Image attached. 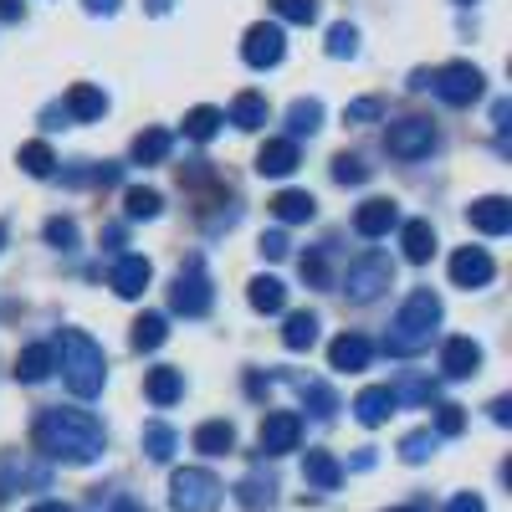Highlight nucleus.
Masks as SVG:
<instances>
[{"label": "nucleus", "instance_id": "2", "mask_svg": "<svg viewBox=\"0 0 512 512\" xmlns=\"http://www.w3.org/2000/svg\"><path fill=\"white\" fill-rule=\"evenodd\" d=\"M52 364L62 369L67 390H72L77 400H93V395H103V379H108V359H103V349H98V344H93V338L82 333V328H62V333H57Z\"/></svg>", "mask_w": 512, "mask_h": 512}, {"label": "nucleus", "instance_id": "41", "mask_svg": "<svg viewBox=\"0 0 512 512\" xmlns=\"http://www.w3.org/2000/svg\"><path fill=\"white\" fill-rule=\"evenodd\" d=\"M390 400H395V405H400V400L425 405V400H436V384H425V379H405V384H395V390H390Z\"/></svg>", "mask_w": 512, "mask_h": 512}, {"label": "nucleus", "instance_id": "10", "mask_svg": "<svg viewBox=\"0 0 512 512\" xmlns=\"http://www.w3.org/2000/svg\"><path fill=\"white\" fill-rule=\"evenodd\" d=\"M262 451L267 456H287V451H297V441H303V415H292V410H272L267 420H262Z\"/></svg>", "mask_w": 512, "mask_h": 512}, {"label": "nucleus", "instance_id": "51", "mask_svg": "<svg viewBox=\"0 0 512 512\" xmlns=\"http://www.w3.org/2000/svg\"><path fill=\"white\" fill-rule=\"evenodd\" d=\"M0 21H21V0H0Z\"/></svg>", "mask_w": 512, "mask_h": 512}, {"label": "nucleus", "instance_id": "25", "mask_svg": "<svg viewBox=\"0 0 512 512\" xmlns=\"http://www.w3.org/2000/svg\"><path fill=\"white\" fill-rule=\"evenodd\" d=\"M231 446H236V431L226 420H205L195 431V451H205V456H226Z\"/></svg>", "mask_w": 512, "mask_h": 512}, {"label": "nucleus", "instance_id": "45", "mask_svg": "<svg viewBox=\"0 0 512 512\" xmlns=\"http://www.w3.org/2000/svg\"><path fill=\"white\" fill-rule=\"evenodd\" d=\"M436 431H441V436H461V431H466V415H461V405H441V415H436Z\"/></svg>", "mask_w": 512, "mask_h": 512}, {"label": "nucleus", "instance_id": "8", "mask_svg": "<svg viewBox=\"0 0 512 512\" xmlns=\"http://www.w3.org/2000/svg\"><path fill=\"white\" fill-rule=\"evenodd\" d=\"M384 149H390L395 159H425L436 149V128L431 118H400L390 123V134H384Z\"/></svg>", "mask_w": 512, "mask_h": 512}, {"label": "nucleus", "instance_id": "54", "mask_svg": "<svg viewBox=\"0 0 512 512\" xmlns=\"http://www.w3.org/2000/svg\"><path fill=\"white\" fill-rule=\"evenodd\" d=\"M31 512H72V507H62V502H36Z\"/></svg>", "mask_w": 512, "mask_h": 512}, {"label": "nucleus", "instance_id": "53", "mask_svg": "<svg viewBox=\"0 0 512 512\" xmlns=\"http://www.w3.org/2000/svg\"><path fill=\"white\" fill-rule=\"evenodd\" d=\"M108 512H144V507H134V502H123V497H113V502H108Z\"/></svg>", "mask_w": 512, "mask_h": 512}, {"label": "nucleus", "instance_id": "55", "mask_svg": "<svg viewBox=\"0 0 512 512\" xmlns=\"http://www.w3.org/2000/svg\"><path fill=\"white\" fill-rule=\"evenodd\" d=\"M149 11H154V16H164V11H169V0H149Z\"/></svg>", "mask_w": 512, "mask_h": 512}, {"label": "nucleus", "instance_id": "57", "mask_svg": "<svg viewBox=\"0 0 512 512\" xmlns=\"http://www.w3.org/2000/svg\"><path fill=\"white\" fill-rule=\"evenodd\" d=\"M0 246H6V226H0Z\"/></svg>", "mask_w": 512, "mask_h": 512}, {"label": "nucleus", "instance_id": "14", "mask_svg": "<svg viewBox=\"0 0 512 512\" xmlns=\"http://www.w3.org/2000/svg\"><path fill=\"white\" fill-rule=\"evenodd\" d=\"M297 169V144L292 139H267L262 154H256V175H267V180H282Z\"/></svg>", "mask_w": 512, "mask_h": 512}, {"label": "nucleus", "instance_id": "49", "mask_svg": "<svg viewBox=\"0 0 512 512\" xmlns=\"http://www.w3.org/2000/svg\"><path fill=\"white\" fill-rule=\"evenodd\" d=\"M446 512H487V507H482V497L461 492V497H451V502H446Z\"/></svg>", "mask_w": 512, "mask_h": 512}, {"label": "nucleus", "instance_id": "36", "mask_svg": "<svg viewBox=\"0 0 512 512\" xmlns=\"http://www.w3.org/2000/svg\"><path fill=\"white\" fill-rule=\"evenodd\" d=\"M175 431H169V425H144V451L154 456V461H169V456H175Z\"/></svg>", "mask_w": 512, "mask_h": 512}, {"label": "nucleus", "instance_id": "17", "mask_svg": "<svg viewBox=\"0 0 512 512\" xmlns=\"http://www.w3.org/2000/svg\"><path fill=\"white\" fill-rule=\"evenodd\" d=\"M369 354H374V349H369V338H359V333H338V338H333V349H328V364L354 374V369L369 364Z\"/></svg>", "mask_w": 512, "mask_h": 512}, {"label": "nucleus", "instance_id": "23", "mask_svg": "<svg viewBox=\"0 0 512 512\" xmlns=\"http://www.w3.org/2000/svg\"><path fill=\"white\" fill-rule=\"evenodd\" d=\"M52 369H57V364H52V349H47V344H31V349L16 354V379H21V384H41Z\"/></svg>", "mask_w": 512, "mask_h": 512}, {"label": "nucleus", "instance_id": "13", "mask_svg": "<svg viewBox=\"0 0 512 512\" xmlns=\"http://www.w3.org/2000/svg\"><path fill=\"white\" fill-rule=\"evenodd\" d=\"M395 226H400V205H395V200H364L359 216H354V231L369 236V241H374V236H390Z\"/></svg>", "mask_w": 512, "mask_h": 512}, {"label": "nucleus", "instance_id": "29", "mask_svg": "<svg viewBox=\"0 0 512 512\" xmlns=\"http://www.w3.org/2000/svg\"><path fill=\"white\" fill-rule=\"evenodd\" d=\"M226 123H236V128H246V134H256V128L267 123V103L256 98V93H241L236 103H231V118Z\"/></svg>", "mask_w": 512, "mask_h": 512}, {"label": "nucleus", "instance_id": "28", "mask_svg": "<svg viewBox=\"0 0 512 512\" xmlns=\"http://www.w3.org/2000/svg\"><path fill=\"white\" fill-rule=\"evenodd\" d=\"M318 123H323V103H318V98H297V103L287 108V128H292V139L318 134Z\"/></svg>", "mask_w": 512, "mask_h": 512}, {"label": "nucleus", "instance_id": "19", "mask_svg": "<svg viewBox=\"0 0 512 512\" xmlns=\"http://www.w3.org/2000/svg\"><path fill=\"white\" fill-rule=\"evenodd\" d=\"M303 482H308L313 492H333L338 482H344V466H338L328 451H308V461H303Z\"/></svg>", "mask_w": 512, "mask_h": 512}, {"label": "nucleus", "instance_id": "46", "mask_svg": "<svg viewBox=\"0 0 512 512\" xmlns=\"http://www.w3.org/2000/svg\"><path fill=\"white\" fill-rule=\"evenodd\" d=\"M303 277H308L313 287H323V282H328V262H323V251H308V256H303Z\"/></svg>", "mask_w": 512, "mask_h": 512}, {"label": "nucleus", "instance_id": "32", "mask_svg": "<svg viewBox=\"0 0 512 512\" xmlns=\"http://www.w3.org/2000/svg\"><path fill=\"white\" fill-rule=\"evenodd\" d=\"M159 190H144V185H134V190H128L123 195V210H128V221H154L159 216Z\"/></svg>", "mask_w": 512, "mask_h": 512}, {"label": "nucleus", "instance_id": "38", "mask_svg": "<svg viewBox=\"0 0 512 512\" xmlns=\"http://www.w3.org/2000/svg\"><path fill=\"white\" fill-rule=\"evenodd\" d=\"M333 180H338V185H364V180H369V164H364L359 154H338V159H333Z\"/></svg>", "mask_w": 512, "mask_h": 512}, {"label": "nucleus", "instance_id": "47", "mask_svg": "<svg viewBox=\"0 0 512 512\" xmlns=\"http://www.w3.org/2000/svg\"><path fill=\"white\" fill-rule=\"evenodd\" d=\"M344 118H349V123H364V118H379V98H359V103H349V108H344Z\"/></svg>", "mask_w": 512, "mask_h": 512}, {"label": "nucleus", "instance_id": "22", "mask_svg": "<svg viewBox=\"0 0 512 512\" xmlns=\"http://www.w3.org/2000/svg\"><path fill=\"white\" fill-rule=\"evenodd\" d=\"M313 210H318V200H313L308 190H282V195L272 200V216H277V221H287V226L313 221Z\"/></svg>", "mask_w": 512, "mask_h": 512}, {"label": "nucleus", "instance_id": "16", "mask_svg": "<svg viewBox=\"0 0 512 512\" xmlns=\"http://www.w3.org/2000/svg\"><path fill=\"white\" fill-rule=\"evenodd\" d=\"M67 113H72L77 123H93V118H103V113H108L103 88H93V82H72V88H67Z\"/></svg>", "mask_w": 512, "mask_h": 512}, {"label": "nucleus", "instance_id": "44", "mask_svg": "<svg viewBox=\"0 0 512 512\" xmlns=\"http://www.w3.org/2000/svg\"><path fill=\"white\" fill-rule=\"evenodd\" d=\"M303 400H308V405H313V415H323V420L338 410V400L323 390V384H303Z\"/></svg>", "mask_w": 512, "mask_h": 512}, {"label": "nucleus", "instance_id": "6", "mask_svg": "<svg viewBox=\"0 0 512 512\" xmlns=\"http://www.w3.org/2000/svg\"><path fill=\"white\" fill-rule=\"evenodd\" d=\"M395 282V262L384 251H364L359 262H349L344 272V292H349V303H374V297Z\"/></svg>", "mask_w": 512, "mask_h": 512}, {"label": "nucleus", "instance_id": "43", "mask_svg": "<svg viewBox=\"0 0 512 512\" xmlns=\"http://www.w3.org/2000/svg\"><path fill=\"white\" fill-rule=\"evenodd\" d=\"M47 241H52L57 251H72V246H77V226H72L67 216H52V221H47Z\"/></svg>", "mask_w": 512, "mask_h": 512}, {"label": "nucleus", "instance_id": "11", "mask_svg": "<svg viewBox=\"0 0 512 512\" xmlns=\"http://www.w3.org/2000/svg\"><path fill=\"white\" fill-rule=\"evenodd\" d=\"M492 256L482 251V246H461L456 256H451V282L456 287H487L492 282Z\"/></svg>", "mask_w": 512, "mask_h": 512}, {"label": "nucleus", "instance_id": "27", "mask_svg": "<svg viewBox=\"0 0 512 512\" xmlns=\"http://www.w3.org/2000/svg\"><path fill=\"white\" fill-rule=\"evenodd\" d=\"M282 344H287L292 354L313 349V344H318V318H313V313H292L287 328H282Z\"/></svg>", "mask_w": 512, "mask_h": 512}, {"label": "nucleus", "instance_id": "24", "mask_svg": "<svg viewBox=\"0 0 512 512\" xmlns=\"http://www.w3.org/2000/svg\"><path fill=\"white\" fill-rule=\"evenodd\" d=\"M246 297H251V308H256V313H282V303H287V287H282L277 277H251Z\"/></svg>", "mask_w": 512, "mask_h": 512}, {"label": "nucleus", "instance_id": "42", "mask_svg": "<svg viewBox=\"0 0 512 512\" xmlns=\"http://www.w3.org/2000/svg\"><path fill=\"white\" fill-rule=\"evenodd\" d=\"M431 451H436V436H431V431H415V436L400 441V456H405V461H425Z\"/></svg>", "mask_w": 512, "mask_h": 512}, {"label": "nucleus", "instance_id": "50", "mask_svg": "<svg viewBox=\"0 0 512 512\" xmlns=\"http://www.w3.org/2000/svg\"><path fill=\"white\" fill-rule=\"evenodd\" d=\"M492 420H497V425H507V420H512V400H507V395H502V400H492Z\"/></svg>", "mask_w": 512, "mask_h": 512}, {"label": "nucleus", "instance_id": "1", "mask_svg": "<svg viewBox=\"0 0 512 512\" xmlns=\"http://www.w3.org/2000/svg\"><path fill=\"white\" fill-rule=\"evenodd\" d=\"M36 446L47 451L52 461H67V466H88L103 456V425L88 415V410H41L36 420Z\"/></svg>", "mask_w": 512, "mask_h": 512}, {"label": "nucleus", "instance_id": "3", "mask_svg": "<svg viewBox=\"0 0 512 512\" xmlns=\"http://www.w3.org/2000/svg\"><path fill=\"white\" fill-rule=\"evenodd\" d=\"M436 328H441V297L431 287H420V292L405 297V308L395 313L390 333H384V349L400 354V359L405 354H420V349H431Z\"/></svg>", "mask_w": 512, "mask_h": 512}, {"label": "nucleus", "instance_id": "52", "mask_svg": "<svg viewBox=\"0 0 512 512\" xmlns=\"http://www.w3.org/2000/svg\"><path fill=\"white\" fill-rule=\"evenodd\" d=\"M88 11H93V16H113L118 0H88Z\"/></svg>", "mask_w": 512, "mask_h": 512}, {"label": "nucleus", "instance_id": "56", "mask_svg": "<svg viewBox=\"0 0 512 512\" xmlns=\"http://www.w3.org/2000/svg\"><path fill=\"white\" fill-rule=\"evenodd\" d=\"M395 512H420V507H395Z\"/></svg>", "mask_w": 512, "mask_h": 512}, {"label": "nucleus", "instance_id": "9", "mask_svg": "<svg viewBox=\"0 0 512 512\" xmlns=\"http://www.w3.org/2000/svg\"><path fill=\"white\" fill-rule=\"evenodd\" d=\"M282 52H287V36H282L277 21H256V26L246 31V41H241V57H246L251 67H277Z\"/></svg>", "mask_w": 512, "mask_h": 512}, {"label": "nucleus", "instance_id": "4", "mask_svg": "<svg viewBox=\"0 0 512 512\" xmlns=\"http://www.w3.org/2000/svg\"><path fill=\"white\" fill-rule=\"evenodd\" d=\"M415 88H431V93H436L441 103H451V108H472V103L482 98V72H477L472 62H446V67H436V72H420Z\"/></svg>", "mask_w": 512, "mask_h": 512}, {"label": "nucleus", "instance_id": "40", "mask_svg": "<svg viewBox=\"0 0 512 512\" xmlns=\"http://www.w3.org/2000/svg\"><path fill=\"white\" fill-rule=\"evenodd\" d=\"M118 164H93V169H67V185H113Z\"/></svg>", "mask_w": 512, "mask_h": 512}, {"label": "nucleus", "instance_id": "18", "mask_svg": "<svg viewBox=\"0 0 512 512\" xmlns=\"http://www.w3.org/2000/svg\"><path fill=\"white\" fill-rule=\"evenodd\" d=\"M149 277H154V272H149L144 256H123V262L113 267V277H108V282H113V292H118V297H139V292L149 287Z\"/></svg>", "mask_w": 512, "mask_h": 512}, {"label": "nucleus", "instance_id": "21", "mask_svg": "<svg viewBox=\"0 0 512 512\" xmlns=\"http://www.w3.org/2000/svg\"><path fill=\"white\" fill-rule=\"evenodd\" d=\"M400 246H405V262H431L436 256V231H431V221H405V231H400Z\"/></svg>", "mask_w": 512, "mask_h": 512}, {"label": "nucleus", "instance_id": "15", "mask_svg": "<svg viewBox=\"0 0 512 512\" xmlns=\"http://www.w3.org/2000/svg\"><path fill=\"white\" fill-rule=\"evenodd\" d=\"M441 369H446V379H472L482 369V349L472 338H451L446 354H441Z\"/></svg>", "mask_w": 512, "mask_h": 512}, {"label": "nucleus", "instance_id": "39", "mask_svg": "<svg viewBox=\"0 0 512 512\" xmlns=\"http://www.w3.org/2000/svg\"><path fill=\"white\" fill-rule=\"evenodd\" d=\"M359 52V31L349 26V21H338L333 31H328V57H354Z\"/></svg>", "mask_w": 512, "mask_h": 512}, {"label": "nucleus", "instance_id": "12", "mask_svg": "<svg viewBox=\"0 0 512 512\" xmlns=\"http://www.w3.org/2000/svg\"><path fill=\"white\" fill-rule=\"evenodd\" d=\"M466 221H472L477 231H487V236H502V231H512V200H502V195H482V200H472Z\"/></svg>", "mask_w": 512, "mask_h": 512}, {"label": "nucleus", "instance_id": "34", "mask_svg": "<svg viewBox=\"0 0 512 512\" xmlns=\"http://www.w3.org/2000/svg\"><path fill=\"white\" fill-rule=\"evenodd\" d=\"M164 338H169V328H164V318H159V313H144V318L134 323V349H139V354L159 349Z\"/></svg>", "mask_w": 512, "mask_h": 512}, {"label": "nucleus", "instance_id": "31", "mask_svg": "<svg viewBox=\"0 0 512 512\" xmlns=\"http://www.w3.org/2000/svg\"><path fill=\"white\" fill-rule=\"evenodd\" d=\"M221 123H226L221 108H190V113H185V134L205 144V139H216V128H221Z\"/></svg>", "mask_w": 512, "mask_h": 512}, {"label": "nucleus", "instance_id": "30", "mask_svg": "<svg viewBox=\"0 0 512 512\" xmlns=\"http://www.w3.org/2000/svg\"><path fill=\"white\" fill-rule=\"evenodd\" d=\"M169 144H175V139H169V128H144V134L134 139V159L139 164H159L169 154Z\"/></svg>", "mask_w": 512, "mask_h": 512}, {"label": "nucleus", "instance_id": "7", "mask_svg": "<svg viewBox=\"0 0 512 512\" xmlns=\"http://www.w3.org/2000/svg\"><path fill=\"white\" fill-rule=\"evenodd\" d=\"M169 303H175V313H185V318H205V313H210V277H205L200 262H185V267L175 272Z\"/></svg>", "mask_w": 512, "mask_h": 512}, {"label": "nucleus", "instance_id": "20", "mask_svg": "<svg viewBox=\"0 0 512 512\" xmlns=\"http://www.w3.org/2000/svg\"><path fill=\"white\" fill-rule=\"evenodd\" d=\"M144 395H149L154 405H175V400L185 395V374H180V369H169V364L149 369V379H144Z\"/></svg>", "mask_w": 512, "mask_h": 512}, {"label": "nucleus", "instance_id": "37", "mask_svg": "<svg viewBox=\"0 0 512 512\" xmlns=\"http://www.w3.org/2000/svg\"><path fill=\"white\" fill-rule=\"evenodd\" d=\"M272 11L292 26H313L318 21V0H272Z\"/></svg>", "mask_w": 512, "mask_h": 512}, {"label": "nucleus", "instance_id": "26", "mask_svg": "<svg viewBox=\"0 0 512 512\" xmlns=\"http://www.w3.org/2000/svg\"><path fill=\"white\" fill-rule=\"evenodd\" d=\"M390 410H395V400H390V390H364L359 400H354V415H359V425H384L390 420Z\"/></svg>", "mask_w": 512, "mask_h": 512}, {"label": "nucleus", "instance_id": "5", "mask_svg": "<svg viewBox=\"0 0 512 512\" xmlns=\"http://www.w3.org/2000/svg\"><path fill=\"white\" fill-rule=\"evenodd\" d=\"M226 497V487L216 482V472H205V466H185V472H175V482H169V507L175 512H216Z\"/></svg>", "mask_w": 512, "mask_h": 512}, {"label": "nucleus", "instance_id": "48", "mask_svg": "<svg viewBox=\"0 0 512 512\" xmlns=\"http://www.w3.org/2000/svg\"><path fill=\"white\" fill-rule=\"evenodd\" d=\"M262 256H272V262H277V256H287V236L282 231H267L262 236Z\"/></svg>", "mask_w": 512, "mask_h": 512}, {"label": "nucleus", "instance_id": "35", "mask_svg": "<svg viewBox=\"0 0 512 512\" xmlns=\"http://www.w3.org/2000/svg\"><path fill=\"white\" fill-rule=\"evenodd\" d=\"M272 492H277V482H272V477H267V482H262V477H246V482L236 487V502L256 512V507H272Z\"/></svg>", "mask_w": 512, "mask_h": 512}, {"label": "nucleus", "instance_id": "33", "mask_svg": "<svg viewBox=\"0 0 512 512\" xmlns=\"http://www.w3.org/2000/svg\"><path fill=\"white\" fill-rule=\"evenodd\" d=\"M21 169H26L31 180H47L52 169H57V154L47 144H21Z\"/></svg>", "mask_w": 512, "mask_h": 512}]
</instances>
